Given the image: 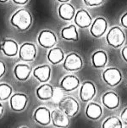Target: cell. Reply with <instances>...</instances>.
Here are the masks:
<instances>
[{
	"instance_id": "cell-8",
	"label": "cell",
	"mask_w": 127,
	"mask_h": 128,
	"mask_svg": "<svg viewBox=\"0 0 127 128\" xmlns=\"http://www.w3.org/2000/svg\"><path fill=\"white\" fill-rule=\"evenodd\" d=\"M19 56L23 61L30 62L34 60L36 56V46L31 42H25L22 44L19 49Z\"/></svg>"
},
{
	"instance_id": "cell-19",
	"label": "cell",
	"mask_w": 127,
	"mask_h": 128,
	"mask_svg": "<svg viewBox=\"0 0 127 128\" xmlns=\"http://www.w3.org/2000/svg\"><path fill=\"white\" fill-rule=\"evenodd\" d=\"M102 107L96 103L88 104L86 109V116L92 120H97L102 116Z\"/></svg>"
},
{
	"instance_id": "cell-26",
	"label": "cell",
	"mask_w": 127,
	"mask_h": 128,
	"mask_svg": "<svg viewBox=\"0 0 127 128\" xmlns=\"http://www.w3.org/2000/svg\"><path fill=\"white\" fill-rule=\"evenodd\" d=\"M13 89L7 83H0V101H5L11 96Z\"/></svg>"
},
{
	"instance_id": "cell-3",
	"label": "cell",
	"mask_w": 127,
	"mask_h": 128,
	"mask_svg": "<svg viewBox=\"0 0 127 128\" xmlns=\"http://www.w3.org/2000/svg\"><path fill=\"white\" fill-rule=\"evenodd\" d=\"M59 108L68 117H73L77 114L80 110V105L76 98L72 97H65L60 101Z\"/></svg>"
},
{
	"instance_id": "cell-2",
	"label": "cell",
	"mask_w": 127,
	"mask_h": 128,
	"mask_svg": "<svg viewBox=\"0 0 127 128\" xmlns=\"http://www.w3.org/2000/svg\"><path fill=\"white\" fill-rule=\"evenodd\" d=\"M106 41L108 44L110 45L111 47L118 48L124 44L126 41V35L121 28L119 26H114L108 32Z\"/></svg>"
},
{
	"instance_id": "cell-27",
	"label": "cell",
	"mask_w": 127,
	"mask_h": 128,
	"mask_svg": "<svg viewBox=\"0 0 127 128\" xmlns=\"http://www.w3.org/2000/svg\"><path fill=\"white\" fill-rule=\"evenodd\" d=\"M64 91L61 89L60 88H53V96H52L51 101L54 104H59L60 103V101L64 98Z\"/></svg>"
},
{
	"instance_id": "cell-22",
	"label": "cell",
	"mask_w": 127,
	"mask_h": 128,
	"mask_svg": "<svg viewBox=\"0 0 127 128\" xmlns=\"http://www.w3.org/2000/svg\"><path fill=\"white\" fill-rule=\"evenodd\" d=\"M53 86H52L48 83L42 84V86L37 88V89L36 91V96H37L38 98L43 101L51 100L52 96H53Z\"/></svg>"
},
{
	"instance_id": "cell-9",
	"label": "cell",
	"mask_w": 127,
	"mask_h": 128,
	"mask_svg": "<svg viewBox=\"0 0 127 128\" xmlns=\"http://www.w3.org/2000/svg\"><path fill=\"white\" fill-rule=\"evenodd\" d=\"M28 98L24 93H14L10 98V107L14 111H23L27 105Z\"/></svg>"
},
{
	"instance_id": "cell-31",
	"label": "cell",
	"mask_w": 127,
	"mask_h": 128,
	"mask_svg": "<svg viewBox=\"0 0 127 128\" xmlns=\"http://www.w3.org/2000/svg\"><path fill=\"white\" fill-rule=\"evenodd\" d=\"M120 23H121L122 26L127 29V12L120 18Z\"/></svg>"
},
{
	"instance_id": "cell-35",
	"label": "cell",
	"mask_w": 127,
	"mask_h": 128,
	"mask_svg": "<svg viewBox=\"0 0 127 128\" xmlns=\"http://www.w3.org/2000/svg\"><path fill=\"white\" fill-rule=\"evenodd\" d=\"M59 2H60V3H64V4H66L67 2H69L70 0H58Z\"/></svg>"
},
{
	"instance_id": "cell-30",
	"label": "cell",
	"mask_w": 127,
	"mask_h": 128,
	"mask_svg": "<svg viewBox=\"0 0 127 128\" xmlns=\"http://www.w3.org/2000/svg\"><path fill=\"white\" fill-rule=\"evenodd\" d=\"M6 72V66L5 64L0 60V78H1Z\"/></svg>"
},
{
	"instance_id": "cell-11",
	"label": "cell",
	"mask_w": 127,
	"mask_h": 128,
	"mask_svg": "<svg viewBox=\"0 0 127 128\" xmlns=\"http://www.w3.org/2000/svg\"><path fill=\"white\" fill-rule=\"evenodd\" d=\"M108 28V21L103 17L95 19L90 28V32L94 38H101L104 35Z\"/></svg>"
},
{
	"instance_id": "cell-28",
	"label": "cell",
	"mask_w": 127,
	"mask_h": 128,
	"mask_svg": "<svg viewBox=\"0 0 127 128\" xmlns=\"http://www.w3.org/2000/svg\"><path fill=\"white\" fill-rule=\"evenodd\" d=\"M86 5L89 7H94V6H98L103 3L104 0H83Z\"/></svg>"
},
{
	"instance_id": "cell-6",
	"label": "cell",
	"mask_w": 127,
	"mask_h": 128,
	"mask_svg": "<svg viewBox=\"0 0 127 128\" xmlns=\"http://www.w3.org/2000/svg\"><path fill=\"white\" fill-rule=\"evenodd\" d=\"M38 43L44 48H52L57 43V36L54 32L44 30L41 32L38 36Z\"/></svg>"
},
{
	"instance_id": "cell-21",
	"label": "cell",
	"mask_w": 127,
	"mask_h": 128,
	"mask_svg": "<svg viewBox=\"0 0 127 128\" xmlns=\"http://www.w3.org/2000/svg\"><path fill=\"white\" fill-rule=\"evenodd\" d=\"M92 63L95 68H103L108 63V55L106 52L103 50L96 51L92 56Z\"/></svg>"
},
{
	"instance_id": "cell-15",
	"label": "cell",
	"mask_w": 127,
	"mask_h": 128,
	"mask_svg": "<svg viewBox=\"0 0 127 128\" xmlns=\"http://www.w3.org/2000/svg\"><path fill=\"white\" fill-rule=\"evenodd\" d=\"M0 50L6 56L14 57L19 52V46L17 42L12 39H4L0 44Z\"/></svg>"
},
{
	"instance_id": "cell-17",
	"label": "cell",
	"mask_w": 127,
	"mask_h": 128,
	"mask_svg": "<svg viewBox=\"0 0 127 128\" xmlns=\"http://www.w3.org/2000/svg\"><path fill=\"white\" fill-rule=\"evenodd\" d=\"M32 71L31 66L25 64H18L14 66V75L18 81L25 82L29 78Z\"/></svg>"
},
{
	"instance_id": "cell-13",
	"label": "cell",
	"mask_w": 127,
	"mask_h": 128,
	"mask_svg": "<svg viewBox=\"0 0 127 128\" xmlns=\"http://www.w3.org/2000/svg\"><path fill=\"white\" fill-rule=\"evenodd\" d=\"M103 104L109 110H115L119 107L120 99L119 95L115 92L109 91L106 92L102 97Z\"/></svg>"
},
{
	"instance_id": "cell-23",
	"label": "cell",
	"mask_w": 127,
	"mask_h": 128,
	"mask_svg": "<svg viewBox=\"0 0 127 128\" xmlns=\"http://www.w3.org/2000/svg\"><path fill=\"white\" fill-rule=\"evenodd\" d=\"M62 38L66 41H75L77 42L79 40V35L77 32L76 26L75 25H70L69 26L64 27L61 30Z\"/></svg>"
},
{
	"instance_id": "cell-10",
	"label": "cell",
	"mask_w": 127,
	"mask_h": 128,
	"mask_svg": "<svg viewBox=\"0 0 127 128\" xmlns=\"http://www.w3.org/2000/svg\"><path fill=\"white\" fill-rule=\"evenodd\" d=\"M51 121L53 125L58 128H67L70 126V117L59 109L51 112Z\"/></svg>"
},
{
	"instance_id": "cell-25",
	"label": "cell",
	"mask_w": 127,
	"mask_h": 128,
	"mask_svg": "<svg viewBox=\"0 0 127 128\" xmlns=\"http://www.w3.org/2000/svg\"><path fill=\"white\" fill-rule=\"evenodd\" d=\"M123 123L117 116H110L103 122L102 128H122Z\"/></svg>"
},
{
	"instance_id": "cell-16",
	"label": "cell",
	"mask_w": 127,
	"mask_h": 128,
	"mask_svg": "<svg viewBox=\"0 0 127 128\" xmlns=\"http://www.w3.org/2000/svg\"><path fill=\"white\" fill-rule=\"evenodd\" d=\"M75 24L81 29H85L91 26L92 18L88 12L85 10H80L75 14Z\"/></svg>"
},
{
	"instance_id": "cell-37",
	"label": "cell",
	"mask_w": 127,
	"mask_h": 128,
	"mask_svg": "<svg viewBox=\"0 0 127 128\" xmlns=\"http://www.w3.org/2000/svg\"><path fill=\"white\" fill-rule=\"evenodd\" d=\"M122 128H127V125H123V127Z\"/></svg>"
},
{
	"instance_id": "cell-14",
	"label": "cell",
	"mask_w": 127,
	"mask_h": 128,
	"mask_svg": "<svg viewBox=\"0 0 127 128\" xmlns=\"http://www.w3.org/2000/svg\"><path fill=\"white\" fill-rule=\"evenodd\" d=\"M80 80L74 75H68L64 76L60 82V88L65 92H72L78 88Z\"/></svg>"
},
{
	"instance_id": "cell-20",
	"label": "cell",
	"mask_w": 127,
	"mask_h": 128,
	"mask_svg": "<svg viewBox=\"0 0 127 128\" xmlns=\"http://www.w3.org/2000/svg\"><path fill=\"white\" fill-rule=\"evenodd\" d=\"M75 14H76V10L71 4L66 3L63 4L59 6V16L64 20H71L74 19Z\"/></svg>"
},
{
	"instance_id": "cell-34",
	"label": "cell",
	"mask_w": 127,
	"mask_h": 128,
	"mask_svg": "<svg viewBox=\"0 0 127 128\" xmlns=\"http://www.w3.org/2000/svg\"><path fill=\"white\" fill-rule=\"evenodd\" d=\"M3 104L0 103V117L3 116Z\"/></svg>"
},
{
	"instance_id": "cell-38",
	"label": "cell",
	"mask_w": 127,
	"mask_h": 128,
	"mask_svg": "<svg viewBox=\"0 0 127 128\" xmlns=\"http://www.w3.org/2000/svg\"><path fill=\"white\" fill-rule=\"evenodd\" d=\"M20 128H28V127H26V126H23V127H20Z\"/></svg>"
},
{
	"instance_id": "cell-36",
	"label": "cell",
	"mask_w": 127,
	"mask_h": 128,
	"mask_svg": "<svg viewBox=\"0 0 127 128\" xmlns=\"http://www.w3.org/2000/svg\"><path fill=\"white\" fill-rule=\"evenodd\" d=\"M8 0H0V3H6Z\"/></svg>"
},
{
	"instance_id": "cell-29",
	"label": "cell",
	"mask_w": 127,
	"mask_h": 128,
	"mask_svg": "<svg viewBox=\"0 0 127 128\" xmlns=\"http://www.w3.org/2000/svg\"><path fill=\"white\" fill-rule=\"evenodd\" d=\"M120 120L122 121L123 125H127V107L122 110L120 114Z\"/></svg>"
},
{
	"instance_id": "cell-32",
	"label": "cell",
	"mask_w": 127,
	"mask_h": 128,
	"mask_svg": "<svg viewBox=\"0 0 127 128\" xmlns=\"http://www.w3.org/2000/svg\"><path fill=\"white\" fill-rule=\"evenodd\" d=\"M121 56L123 58V60L127 63V46L124 47L121 50Z\"/></svg>"
},
{
	"instance_id": "cell-7",
	"label": "cell",
	"mask_w": 127,
	"mask_h": 128,
	"mask_svg": "<svg viewBox=\"0 0 127 128\" xmlns=\"http://www.w3.org/2000/svg\"><path fill=\"white\" fill-rule=\"evenodd\" d=\"M97 92L96 86L92 82H84L80 89V98L82 102H89L93 99Z\"/></svg>"
},
{
	"instance_id": "cell-5",
	"label": "cell",
	"mask_w": 127,
	"mask_h": 128,
	"mask_svg": "<svg viewBox=\"0 0 127 128\" xmlns=\"http://www.w3.org/2000/svg\"><path fill=\"white\" fill-rule=\"evenodd\" d=\"M63 66L64 70L67 71H76L82 68L83 61L82 58L76 53H70L66 56L64 60Z\"/></svg>"
},
{
	"instance_id": "cell-1",
	"label": "cell",
	"mask_w": 127,
	"mask_h": 128,
	"mask_svg": "<svg viewBox=\"0 0 127 128\" xmlns=\"http://www.w3.org/2000/svg\"><path fill=\"white\" fill-rule=\"evenodd\" d=\"M10 22L20 32H25L31 27L32 24V16L27 10L21 8L13 14Z\"/></svg>"
},
{
	"instance_id": "cell-4",
	"label": "cell",
	"mask_w": 127,
	"mask_h": 128,
	"mask_svg": "<svg viewBox=\"0 0 127 128\" xmlns=\"http://www.w3.org/2000/svg\"><path fill=\"white\" fill-rule=\"evenodd\" d=\"M102 78L103 82L107 85L110 86H116L122 81V73L118 68L115 67H109L103 71L102 74Z\"/></svg>"
},
{
	"instance_id": "cell-18",
	"label": "cell",
	"mask_w": 127,
	"mask_h": 128,
	"mask_svg": "<svg viewBox=\"0 0 127 128\" xmlns=\"http://www.w3.org/2000/svg\"><path fill=\"white\" fill-rule=\"evenodd\" d=\"M34 77H36L40 82L45 83L50 79L51 76V68L45 64V66H40L36 67L33 70Z\"/></svg>"
},
{
	"instance_id": "cell-12",
	"label": "cell",
	"mask_w": 127,
	"mask_h": 128,
	"mask_svg": "<svg viewBox=\"0 0 127 128\" xmlns=\"http://www.w3.org/2000/svg\"><path fill=\"white\" fill-rule=\"evenodd\" d=\"M33 118L41 126H48L51 122V112L47 107H38L34 112Z\"/></svg>"
},
{
	"instance_id": "cell-33",
	"label": "cell",
	"mask_w": 127,
	"mask_h": 128,
	"mask_svg": "<svg viewBox=\"0 0 127 128\" xmlns=\"http://www.w3.org/2000/svg\"><path fill=\"white\" fill-rule=\"evenodd\" d=\"M28 1H29V0H13V2H14V4H20V5H24V4H26Z\"/></svg>"
},
{
	"instance_id": "cell-24",
	"label": "cell",
	"mask_w": 127,
	"mask_h": 128,
	"mask_svg": "<svg viewBox=\"0 0 127 128\" xmlns=\"http://www.w3.org/2000/svg\"><path fill=\"white\" fill-rule=\"evenodd\" d=\"M48 61L53 64H58L64 60V51L60 48H53L48 54Z\"/></svg>"
}]
</instances>
